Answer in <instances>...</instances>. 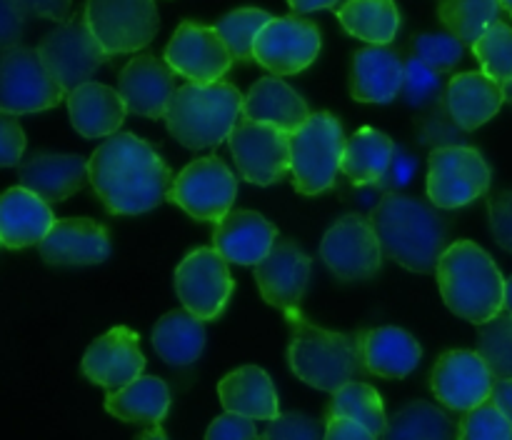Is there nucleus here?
<instances>
[{
	"mask_svg": "<svg viewBox=\"0 0 512 440\" xmlns=\"http://www.w3.org/2000/svg\"><path fill=\"white\" fill-rule=\"evenodd\" d=\"M90 185L110 215H138L168 200L175 178L158 150L133 133H115L88 160Z\"/></svg>",
	"mask_w": 512,
	"mask_h": 440,
	"instance_id": "nucleus-1",
	"label": "nucleus"
},
{
	"mask_svg": "<svg viewBox=\"0 0 512 440\" xmlns=\"http://www.w3.org/2000/svg\"><path fill=\"white\" fill-rule=\"evenodd\" d=\"M385 258L413 273H435L448 250V223L435 205L403 193H385L370 210Z\"/></svg>",
	"mask_w": 512,
	"mask_h": 440,
	"instance_id": "nucleus-2",
	"label": "nucleus"
},
{
	"mask_svg": "<svg viewBox=\"0 0 512 440\" xmlns=\"http://www.w3.org/2000/svg\"><path fill=\"white\" fill-rule=\"evenodd\" d=\"M285 323L290 328L288 363L290 370L310 388L335 393L343 385L353 383L360 375H368L360 353L358 333H338L313 323L300 308L285 310Z\"/></svg>",
	"mask_w": 512,
	"mask_h": 440,
	"instance_id": "nucleus-3",
	"label": "nucleus"
},
{
	"mask_svg": "<svg viewBox=\"0 0 512 440\" xmlns=\"http://www.w3.org/2000/svg\"><path fill=\"white\" fill-rule=\"evenodd\" d=\"M445 305L475 325L493 320L505 310V278L488 250L473 240L450 243L435 268Z\"/></svg>",
	"mask_w": 512,
	"mask_h": 440,
	"instance_id": "nucleus-4",
	"label": "nucleus"
},
{
	"mask_svg": "<svg viewBox=\"0 0 512 440\" xmlns=\"http://www.w3.org/2000/svg\"><path fill=\"white\" fill-rule=\"evenodd\" d=\"M238 118H243V95L228 80L180 85L165 113L170 135L188 150L215 148L228 140Z\"/></svg>",
	"mask_w": 512,
	"mask_h": 440,
	"instance_id": "nucleus-5",
	"label": "nucleus"
},
{
	"mask_svg": "<svg viewBox=\"0 0 512 440\" xmlns=\"http://www.w3.org/2000/svg\"><path fill=\"white\" fill-rule=\"evenodd\" d=\"M343 125L335 115L310 113L305 125L290 135V173L295 190L303 195H320L338 180L345 150Z\"/></svg>",
	"mask_w": 512,
	"mask_h": 440,
	"instance_id": "nucleus-6",
	"label": "nucleus"
},
{
	"mask_svg": "<svg viewBox=\"0 0 512 440\" xmlns=\"http://www.w3.org/2000/svg\"><path fill=\"white\" fill-rule=\"evenodd\" d=\"M83 15L110 58L148 48L160 28L155 0H85Z\"/></svg>",
	"mask_w": 512,
	"mask_h": 440,
	"instance_id": "nucleus-7",
	"label": "nucleus"
},
{
	"mask_svg": "<svg viewBox=\"0 0 512 440\" xmlns=\"http://www.w3.org/2000/svg\"><path fill=\"white\" fill-rule=\"evenodd\" d=\"M68 98L55 83L38 48L15 45L0 55V113L28 115L50 110Z\"/></svg>",
	"mask_w": 512,
	"mask_h": 440,
	"instance_id": "nucleus-8",
	"label": "nucleus"
},
{
	"mask_svg": "<svg viewBox=\"0 0 512 440\" xmlns=\"http://www.w3.org/2000/svg\"><path fill=\"white\" fill-rule=\"evenodd\" d=\"M490 165L473 145L430 150L428 198L435 208H465L490 190Z\"/></svg>",
	"mask_w": 512,
	"mask_h": 440,
	"instance_id": "nucleus-9",
	"label": "nucleus"
},
{
	"mask_svg": "<svg viewBox=\"0 0 512 440\" xmlns=\"http://www.w3.org/2000/svg\"><path fill=\"white\" fill-rule=\"evenodd\" d=\"M38 53L48 73L65 93H73L80 85L90 83L100 65L110 60V55L95 40L93 30L88 28L85 15H73L68 23H60L58 28L50 30L40 40Z\"/></svg>",
	"mask_w": 512,
	"mask_h": 440,
	"instance_id": "nucleus-10",
	"label": "nucleus"
},
{
	"mask_svg": "<svg viewBox=\"0 0 512 440\" xmlns=\"http://www.w3.org/2000/svg\"><path fill=\"white\" fill-rule=\"evenodd\" d=\"M235 195H238V178L233 170L218 155H208L180 170L168 200L183 208L190 218L220 223L233 210Z\"/></svg>",
	"mask_w": 512,
	"mask_h": 440,
	"instance_id": "nucleus-11",
	"label": "nucleus"
},
{
	"mask_svg": "<svg viewBox=\"0 0 512 440\" xmlns=\"http://www.w3.org/2000/svg\"><path fill=\"white\" fill-rule=\"evenodd\" d=\"M320 258L345 283L373 278L383 265V248L370 215L348 213L335 220L323 235Z\"/></svg>",
	"mask_w": 512,
	"mask_h": 440,
	"instance_id": "nucleus-12",
	"label": "nucleus"
},
{
	"mask_svg": "<svg viewBox=\"0 0 512 440\" xmlns=\"http://www.w3.org/2000/svg\"><path fill=\"white\" fill-rule=\"evenodd\" d=\"M228 260L215 248H198L183 258L175 270V293L185 310L198 320H215L228 308L233 295Z\"/></svg>",
	"mask_w": 512,
	"mask_h": 440,
	"instance_id": "nucleus-13",
	"label": "nucleus"
},
{
	"mask_svg": "<svg viewBox=\"0 0 512 440\" xmlns=\"http://www.w3.org/2000/svg\"><path fill=\"white\" fill-rule=\"evenodd\" d=\"M240 178L253 185H275L290 173V133L268 123L240 118L228 138Z\"/></svg>",
	"mask_w": 512,
	"mask_h": 440,
	"instance_id": "nucleus-14",
	"label": "nucleus"
},
{
	"mask_svg": "<svg viewBox=\"0 0 512 440\" xmlns=\"http://www.w3.org/2000/svg\"><path fill=\"white\" fill-rule=\"evenodd\" d=\"M320 28L303 15L273 18L255 38V60L275 78L303 73L320 53Z\"/></svg>",
	"mask_w": 512,
	"mask_h": 440,
	"instance_id": "nucleus-15",
	"label": "nucleus"
},
{
	"mask_svg": "<svg viewBox=\"0 0 512 440\" xmlns=\"http://www.w3.org/2000/svg\"><path fill=\"white\" fill-rule=\"evenodd\" d=\"M165 63L190 83H220L233 65L228 45L213 25L183 20L165 48Z\"/></svg>",
	"mask_w": 512,
	"mask_h": 440,
	"instance_id": "nucleus-16",
	"label": "nucleus"
},
{
	"mask_svg": "<svg viewBox=\"0 0 512 440\" xmlns=\"http://www.w3.org/2000/svg\"><path fill=\"white\" fill-rule=\"evenodd\" d=\"M493 385V373L473 350H448L440 355L430 373V388H433L438 403H443L448 410H458V413H468V410L488 403Z\"/></svg>",
	"mask_w": 512,
	"mask_h": 440,
	"instance_id": "nucleus-17",
	"label": "nucleus"
},
{
	"mask_svg": "<svg viewBox=\"0 0 512 440\" xmlns=\"http://www.w3.org/2000/svg\"><path fill=\"white\" fill-rule=\"evenodd\" d=\"M80 368H83L85 378L100 388H125L133 380H138L145 370L140 335L128 325H115L88 345Z\"/></svg>",
	"mask_w": 512,
	"mask_h": 440,
	"instance_id": "nucleus-18",
	"label": "nucleus"
},
{
	"mask_svg": "<svg viewBox=\"0 0 512 440\" xmlns=\"http://www.w3.org/2000/svg\"><path fill=\"white\" fill-rule=\"evenodd\" d=\"M313 260L295 240L278 238L270 253L255 265V283L268 305L278 310L300 308L310 283Z\"/></svg>",
	"mask_w": 512,
	"mask_h": 440,
	"instance_id": "nucleus-19",
	"label": "nucleus"
},
{
	"mask_svg": "<svg viewBox=\"0 0 512 440\" xmlns=\"http://www.w3.org/2000/svg\"><path fill=\"white\" fill-rule=\"evenodd\" d=\"M175 90H178V85H175V70L165 60L155 58L150 53L135 55L120 70L118 93L123 98L128 113L153 120L165 118Z\"/></svg>",
	"mask_w": 512,
	"mask_h": 440,
	"instance_id": "nucleus-20",
	"label": "nucleus"
},
{
	"mask_svg": "<svg viewBox=\"0 0 512 440\" xmlns=\"http://www.w3.org/2000/svg\"><path fill=\"white\" fill-rule=\"evenodd\" d=\"M110 248L108 228L93 218L55 220L38 245L48 265H98L110 258Z\"/></svg>",
	"mask_w": 512,
	"mask_h": 440,
	"instance_id": "nucleus-21",
	"label": "nucleus"
},
{
	"mask_svg": "<svg viewBox=\"0 0 512 440\" xmlns=\"http://www.w3.org/2000/svg\"><path fill=\"white\" fill-rule=\"evenodd\" d=\"M405 60L388 45H368L353 55L350 95L358 103H393L403 90Z\"/></svg>",
	"mask_w": 512,
	"mask_h": 440,
	"instance_id": "nucleus-22",
	"label": "nucleus"
},
{
	"mask_svg": "<svg viewBox=\"0 0 512 440\" xmlns=\"http://www.w3.org/2000/svg\"><path fill=\"white\" fill-rule=\"evenodd\" d=\"M278 240V225L255 210H230L213 233V248L228 263L258 265Z\"/></svg>",
	"mask_w": 512,
	"mask_h": 440,
	"instance_id": "nucleus-23",
	"label": "nucleus"
},
{
	"mask_svg": "<svg viewBox=\"0 0 512 440\" xmlns=\"http://www.w3.org/2000/svg\"><path fill=\"white\" fill-rule=\"evenodd\" d=\"M20 185L45 203H60L90 183L88 160L80 155L38 153L20 163Z\"/></svg>",
	"mask_w": 512,
	"mask_h": 440,
	"instance_id": "nucleus-24",
	"label": "nucleus"
},
{
	"mask_svg": "<svg viewBox=\"0 0 512 440\" xmlns=\"http://www.w3.org/2000/svg\"><path fill=\"white\" fill-rule=\"evenodd\" d=\"M53 210L38 195L23 185L8 188L0 195V245L10 250H23L43 243L53 228Z\"/></svg>",
	"mask_w": 512,
	"mask_h": 440,
	"instance_id": "nucleus-25",
	"label": "nucleus"
},
{
	"mask_svg": "<svg viewBox=\"0 0 512 440\" xmlns=\"http://www.w3.org/2000/svg\"><path fill=\"white\" fill-rule=\"evenodd\" d=\"M360 353L368 375L378 378H405L418 368L423 348L408 330L398 325H380V328L360 330Z\"/></svg>",
	"mask_w": 512,
	"mask_h": 440,
	"instance_id": "nucleus-26",
	"label": "nucleus"
},
{
	"mask_svg": "<svg viewBox=\"0 0 512 440\" xmlns=\"http://www.w3.org/2000/svg\"><path fill=\"white\" fill-rule=\"evenodd\" d=\"M445 103H448L450 115L455 125L465 133L478 130L488 120L498 115L503 108L505 93L503 85L485 75L483 70H470V73H458L450 78L448 90H445Z\"/></svg>",
	"mask_w": 512,
	"mask_h": 440,
	"instance_id": "nucleus-27",
	"label": "nucleus"
},
{
	"mask_svg": "<svg viewBox=\"0 0 512 440\" xmlns=\"http://www.w3.org/2000/svg\"><path fill=\"white\" fill-rule=\"evenodd\" d=\"M218 398L225 413L243 415L250 420H275L280 415L278 390L273 380L258 365H243L218 383Z\"/></svg>",
	"mask_w": 512,
	"mask_h": 440,
	"instance_id": "nucleus-28",
	"label": "nucleus"
},
{
	"mask_svg": "<svg viewBox=\"0 0 512 440\" xmlns=\"http://www.w3.org/2000/svg\"><path fill=\"white\" fill-rule=\"evenodd\" d=\"M70 123L83 138H110L123 125L128 108L115 88L103 83H85L68 93Z\"/></svg>",
	"mask_w": 512,
	"mask_h": 440,
	"instance_id": "nucleus-29",
	"label": "nucleus"
},
{
	"mask_svg": "<svg viewBox=\"0 0 512 440\" xmlns=\"http://www.w3.org/2000/svg\"><path fill=\"white\" fill-rule=\"evenodd\" d=\"M243 118L268 123L293 135L310 118L308 103L275 75L260 78L243 98Z\"/></svg>",
	"mask_w": 512,
	"mask_h": 440,
	"instance_id": "nucleus-30",
	"label": "nucleus"
},
{
	"mask_svg": "<svg viewBox=\"0 0 512 440\" xmlns=\"http://www.w3.org/2000/svg\"><path fill=\"white\" fill-rule=\"evenodd\" d=\"M105 410L123 423L160 425L170 410V388L155 375H140L125 388L110 390Z\"/></svg>",
	"mask_w": 512,
	"mask_h": 440,
	"instance_id": "nucleus-31",
	"label": "nucleus"
},
{
	"mask_svg": "<svg viewBox=\"0 0 512 440\" xmlns=\"http://www.w3.org/2000/svg\"><path fill=\"white\" fill-rule=\"evenodd\" d=\"M398 145L393 138L375 128H360L353 138L345 143L343 150V163H340V173L348 175L353 185H375L388 175L390 163Z\"/></svg>",
	"mask_w": 512,
	"mask_h": 440,
	"instance_id": "nucleus-32",
	"label": "nucleus"
},
{
	"mask_svg": "<svg viewBox=\"0 0 512 440\" xmlns=\"http://www.w3.org/2000/svg\"><path fill=\"white\" fill-rule=\"evenodd\" d=\"M153 348L160 358L175 368L195 363L205 348L203 320L195 318L190 310H170L155 323Z\"/></svg>",
	"mask_w": 512,
	"mask_h": 440,
	"instance_id": "nucleus-33",
	"label": "nucleus"
},
{
	"mask_svg": "<svg viewBox=\"0 0 512 440\" xmlns=\"http://www.w3.org/2000/svg\"><path fill=\"white\" fill-rule=\"evenodd\" d=\"M335 13L353 38L370 45H390L400 30V10L395 0H348Z\"/></svg>",
	"mask_w": 512,
	"mask_h": 440,
	"instance_id": "nucleus-34",
	"label": "nucleus"
},
{
	"mask_svg": "<svg viewBox=\"0 0 512 440\" xmlns=\"http://www.w3.org/2000/svg\"><path fill=\"white\" fill-rule=\"evenodd\" d=\"M380 440H458V425L438 405L415 400L388 420Z\"/></svg>",
	"mask_w": 512,
	"mask_h": 440,
	"instance_id": "nucleus-35",
	"label": "nucleus"
},
{
	"mask_svg": "<svg viewBox=\"0 0 512 440\" xmlns=\"http://www.w3.org/2000/svg\"><path fill=\"white\" fill-rule=\"evenodd\" d=\"M335 418L353 420V423L363 425L365 430L380 438L388 428V415H385L383 398L373 385L363 383V380H353V383L343 385L335 390L333 400L325 408V423Z\"/></svg>",
	"mask_w": 512,
	"mask_h": 440,
	"instance_id": "nucleus-36",
	"label": "nucleus"
},
{
	"mask_svg": "<svg viewBox=\"0 0 512 440\" xmlns=\"http://www.w3.org/2000/svg\"><path fill=\"white\" fill-rule=\"evenodd\" d=\"M500 0H438V18L450 35L473 45L500 20Z\"/></svg>",
	"mask_w": 512,
	"mask_h": 440,
	"instance_id": "nucleus-37",
	"label": "nucleus"
},
{
	"mask_svg": "<svg viewBox=\"0 0 512 440\" xmlns=\"http://www.w3.org/2000/svg\"><path fill=\"white\" fill-rule=\"evenodd\" d=\"M273 20V15L260 8H238L218 20V33L228 45L233 63H253L255 60V38L260 30Z\"/></svg>",
	"mask_w": 512,
	"mask_h": 440,
	"instance_id": "nucleus-38",
	"label": "nucleus"
},
{
	"mask_svg": "<svg viewBox=\"0 0 512 440\" xmlns=\"http://www.w3.org/2000/svg\"><path fill=\"white\" fill-rule=\"evenodd\" d=\"M495 380L512 378V315L500 313L480 325L478 350Z\"/></svg>",
	"mask_w": 512,
	"mask_h": 440,
	"instance_id": "nucleus-39",
	"label": "nucleus"
},
{
	"mask_svg": "<svg viewBox=\"0 0 512 440\" xmlns=\"http://www.w3.org/2000/svg\"><path fill=\"white\" fill-rule=\"evenodd\" d=\"M473 53L478 58L485 75L498 80L500 85L512 80V28L503 20L490 25L473 43Z\"/></svg>",
	"mask_w": 512,
	"mask_h": 440,
	"instance_id": "nucleus-40",
	"label": "nucleus"
},
{
	"mask_svg": "<svg viewBox=\"0 0 512 440\" xmlns=\"http://www.w3.org/2000/svg\"><path fill=\"white\" fill-rule=\"evenodd\" d=\"M445 90L448 85L443 83V75L430 70L428 65L420 63L418 58L408 55L405 58V75H403V98L408 103V108H413L415 113H425L433 105L443 103Z\"/></svg>",
	"mask_w": 512,
	"mask_h": 440,
	"instance_id": "nucleus-41",
	"label": "nucleus"
},
{
	"mask_svg": "<svg viewBox=\"0 0 512 440\" xmlns=\"http://www.w3.org/2000/svg\"><path fill=\"white\" fill-rule=\"evenodd\" d=\"M408 55L418 58L435 73H450L463 60L465 45L450 33H420L410 40Z\"/></svg>",
	"mask_w": 512,
	"mask_h": 440,
	"instance_id": "nucleus-42",
	"label": "nucleus"
},
{
	"mask_svg": "<svg viewBox=\"0 0 512 440\" xmlns=\"http://www.w3.org/2000/svg\"><path fill=\"white\" fill-rule=\"evenodd\" d=\"M458 440H512V425L488 400L463 413L458 423Z\"/></svg>",
	"mask_w": 512,
	"mask_h": 440,
	"instance_id": "nucleus-43",
	"label": "nucleus"
},
{
	"mask_svg": "<svg viewBox=\"0 0 512 440\" xmlns=\"http://www.w3.org/2000/svg\"><path fill=\"white\" fill-rule=\"evenodd\" d=\"M465 130L455 125L453 115H450L448 103H438L430 110L420 113L418 118V140L423 145H433L435 148H448V145H468L463 143Z\"/></svg>",
	"mask_w": 512,
	"mask_h": 440,
	"instance_id": "nucleus-44",
	"label": "nucleus"
},
{
	"mask_svg": "<svg viewBox=\"0 0 512 440\" xmlns=\"http://www.w3.org/2000/svg\"><path fill=\"white\" fill-rule=\"evenodd\" d=\"M325 430L305 413H280L263 430V440H323Z\"/></svg>",
	"mask_w": 512,
	"mask_h": 440,
	"instance_id": "nucleus-45",
	"label": "nucleus"
},
{
	"mask_svg": "<svg viewBox=\"0 0 512 440\" xmlns=\"http://www.w3.org/2000/svg\"><path fill=\"white\" fill-rule=\"evenodd\" d=\"M488 218L493 238L503 250L512 253V190H500L488 198Z\"/></svg>",
	"mask_w": 512,
	"mask_h": 440,
	"instance_id": "nucleus-46",
	"label": "nucleus"
},
{
	"mask_svg": "<svg viewBox=\"0 0 512 440\" xmlns=\"http://www.w3.org/2000/svg\"><path fill=\"white\" fill-rule=\"evenodd\" d=\"M25 153V133L20 128L18 118L8 113H0V168H13L20 165Z\"/></svg>",
	"mask_w": 512,
	"mask_h": 440,
	"instance_id": "nucleus-47",
	"label": "nucleus"
},
{
	"mask_svg": "<svg viewBox=\"0 0 512 440\" xmlns=\"http://www.w3.org/2000/svg\"><path fill=\"white\" fill-rule=\"evenodd\" d=\"M205 440H263V435L255 428V420L235 413H225L210 423Z\"/></svg>",
	"mask_w": 512,
	"mask_h": 440,
	"instance_id": "nucleus-48",
	"label": "nucleus"
},
{
	"mask_svg": "<svg viewBox=\"0 0 512 440\" xmlns=\"http://www.w3.org/2000/svg\"><path fill=\"white\" fill-rule=\"evenodd\" d=\"M28 25V13L20 8L18 0H0V50H10L20 45Z\"/></svg>",
	"mask_w": 512,
	"mask_h": 440,
	"instance_id": "nucleus-49",
	"label": "nucleus"
},
{
	"mask_svg": "<svg viewBox=\"0 0 512 440\" xmlns=\"http://www.w3.org/2000/svg\"><path fill=\"white\" fill-rule=\"evenodd\" d=\"M415 170H418V160H415V155L405 148H395L388 175H385V180L378 185V188L385 190V193H398V188H403V185H408L410 180H413Z\"/></svg>",
	"mask_w": 512,
	"mask_h": 440,
	"instance_id": "nucleus-50",
	"label": "nucleus"
},
{
	"mask_svg": "<svg viewBox=\"0 0 512 440\" xmlns=\"http://www.w3.org/2000/svg\"><path fill=\"white\" fill-rule=\"evenodd\" d=\"M28 18H45L55 23H68L73 18V0H18Z\"/></svg>",
	"mask_w": 512,
	"mask_h": 440,
	"instance_id": "nucleus-51",
	"label": "nucleus"
},
{
	"mask_svg": "<svg viewBox=\"0 0 512 440\" xmlns=\"http://www.w3.org/2000/svg\"><path fill=\"white\" fill-rule=\"evenodd\" d=\"M323 440H380L375 438L370 430H365L363 425L353 423V420L335 418L325 423V438Z\"/></svg>",
	"mask_w": 512,
	"mask_h": 440,
	"instance_id": "nucleus-52",
	"label": "nucleus"
},
{
	"mask_svg": "<svg viewBox=\"0 0 512 440\" xmlns=\"http://www.w3.org/2000/svg\"><path fill=\"white\" fill-rule=\"evenodd\" d=\"M490 403L508 418L512 425V378L508 380H495L493 393H490Z\"/></svg>",
	"mask_w": 512,
	"mask_h": 440,
	"instance_id": "nucleus-53",
	"label": "nucleus"
},
{
	"mask_svg": "<svg viewBox=\"0 0 512 440\" xmlns=\"http://www.w3.org/2000/svg\"><path fill=\"white\" fill-rule=\"evenodd\" d=\"M288 5L295 10V15H300V13H315V10L335 8L338 0H288Z\"/></svg>",
	"mask_w": 512,
	"mask_h": 440,
	"instance_id": "nucleus-54",
	"label": "nucleus"
},
{
	"mask_svg": "<svg viewBox=\"0 0 512 440\" xmlns=\"http://www.w3.org/2000/svg\"><path fill=\"white\" fill-rule=\"evenodd\" d=\"M135 440H168V435H165V430L160 428V425H150V428H145L143 433H138V438Z\"/></svg>",
	"mask_w": 512,
	"mask_h": 440,
	"instance_id": "nucleus-55",
	"label": "nucleus"
},
{
	"mask_svg": "<svg viewBox=\"0 0 512 440\" xmlns=\"http://www.w3.org/2000/svg\"><path fill=\"white\" fill-rule=\"evenodd\" d=\"M505 313L512 315V278L505 280Z\"/></svg>",
	"mask_w": 512,
	"mask_h": 440,
	"instance_id": "nucleus-56",
	"label": "nucleus"
},
{
	"mask_svg": "<svg viewBox=\"0 0 512 440\" xmlns=\"http://www.w3.org/2000/svg\"><path fill=\"white\" fill-rule=\"evenodd\" d=\"M503 93H505V103L512 105V80H510V83L503 85Z\"/></svg>",
	"mask_w": 512,
	"mask_h": 440,
	"instance_id": "nucleus-57",
	"label": "nucleus"
},
{
	"mask_svg": "<svg viewBox=\"0 0 512 440\" xmlns=\"http://www.w3.org/2000/svg\"><path fill=\"white\" fill-rule=\"evenodd\" d=\"M500 8L508 10V13L512 15V0H500Z\"/></svg>",
	"mask_w": 512,
	"mask_h": 440,
	"instance_id": "nucleus-58",
	"label": "nucleus"
}]
</instances>
